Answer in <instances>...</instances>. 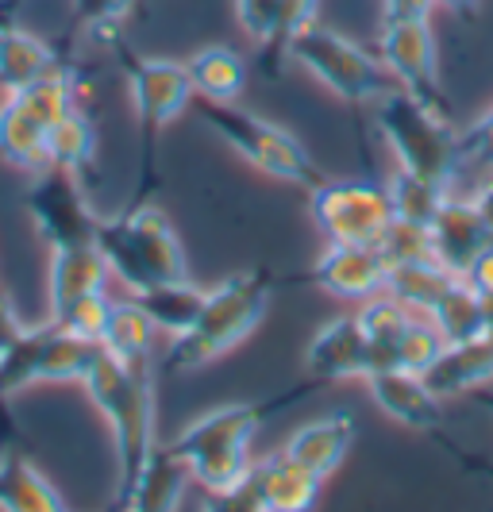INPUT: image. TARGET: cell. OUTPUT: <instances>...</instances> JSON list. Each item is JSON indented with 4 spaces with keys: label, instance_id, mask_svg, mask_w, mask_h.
<instances>
[{
    "label": "cell",
    "instance_id": "52a82bcc",
    "mask_svg": "<svg viewBox=\"0 0 493 512\" xmlns=\"http://www.w3.org/2000/svg\"><path fill=\"white\" fill-rule=\"evenodd\" d=\"M78 108V89L66 70L39 77L35 85L4 93L0 101V162L39 174L47 170V135L51 128Z\"/></svg>",
    "mask_w": 493,
    "mask_h": 512
},
{
    "label": "cell",
    "instance_id": "603a6c76",
    "mask_svg": "<svg viewBox=\"0 0 493 512\" xmlns=\"http://www.w3.org/2000/svg\"><path fill=\"white\" fill-rule=\"evenodd\" d=\"M54 70H58V58L47 39H39L27 27L8 24V20L0 24V89L4 93L27 89Z\"/></svg>",
    "mask_w": 493,
    "mask_h": 512
},
{
    "label": "cell",
    "instance_id": "6da1fadb",
    "mask_svg": "<svg viewBox=\"0 0 493 512\" xmlns=\"http://www.w3.org/2000/svg\"><path fill=\"white\" fill-rule=\"evenodd\" d=\"M85 393L101 409V416L116 439V501L120 512L128 505L139 470L147 466L155 439V359L120 362L101 347L93 370L85 374Z\"/></svg>",
    "mask_w": 493,
    "mask_h": 512
},
{
    "label": "cell",
    "instance_id": "4316f807",
    "mask_svg": "<svg viewBox=\"0 0 493 512\" xmlns=\"http://www.w3.org/2000/svg\"><path fill=\"white\" fill-rule=\"evenodd\" d=\"M193 93L208 104H235L247 85V62L232 47H201L185 62Z\"/></svg>",
    "mask_w": 493,
    "mask_h": 512
},
{
    "label": "cell",
    "instance_id": "8992f818",
    "mask_svg": "<svg viewBox=\"0 0 493 512\" xmlns=\"http://www.w3.org/2000/svg\"><path fill=\"white\" fill-rule=\"evenodd\" d=\"M286 47L289 58L309 77H316L328 93H336L339 101L378 104L390 89H397L386 66L374 54H366L359 43H351L347 35H339L336 27L309 20Z\"/></svg>",
    "mask_w": 493,
    "mask_h": 512
},
{
    "label": "cell",
    "instance_id": "3957f363",
    "mask_svg": "<svg viewBox=\"0 0 493 512\" xmlns=\"http://www.w3.org/2000/svg\"><path fill=\"white\" fill-rule=\"evenodd\" d=\"M270 289H274V278L266 270H239L216 289H208L197 324L170 343V366L178 374L201 370L220 355H228L232 347H239L266 316Z\"/></svg>",
    "mask_w": 493,
    "mask_h": 512
},
{
    "label": "cell",
    "instance_id": "f35d334b",
    "mask_svg": "<svg viewBox=\"0 0 493 512\" xmlns=\"http://www.w3.org/2000/svg\"><path fill=\"white\" fill-rule=\"evenodd\" d=\"M201 512H266V509L259 505V497L251 493V486L243 482V486L232 489V493H208V501Z\"/></svg>",
    "mask_w": 493,
    "mask_h": 512
},
{
    "label": "cell",
    "instance_id": "74e56055",
    "mask_svg": "<svg viewBox=\"0 0 493 512\" xmlns=\"http://www.w3.org/2000/svg\"><path fill=\"white\" fill-rule=\"evenodd\" d=\"M463 282L486 301V308H490V316H493V235H490V243L482 247V255L474 258L467 266V274H463Z\"/></svg>",
    "mask_w": 493,
    "mask_h": 512
},
{
    "label": "cell",
    "instance_id": "ba28073f",
    "mask_svg": "<svg viewBox=\"0 0 493 512\" xmlns=\"http://www.w3.org/2000/svg\"><path fill=\"white\" fill-rule=\"evenodd\" d=\"M97 355H101V343L66 332L51 316H47V324L24 328L0 359V420L8 412V401L16 393H24L27 385L85 382Z\"/></svg>",
    "mask_w": 493,
    "mask_h": 512
},
{
    "label": "cell",
    "instance_id": "60d3db41",
    "mask_svg": "<svg viewBox=\"0 0 493 512\" xmlns=\"http://www.w3.org/2000/svg\"><path fill=\"white\" fill-rule=\"evenodd\" d=\"M24 332V324H20V316H16V308L8 301V293L0 289V359H4V351L16 343V335Z\"/></svg>",
    "mask_w": 493,
    "mask_h": 512
},
{
    "label": "cell",
    "instance_id": "7402d4cb",
    "mask_svg": "<svg viewBox=\"0 0 493 512\" xmlns=\"http://www.w3.org/2000/svg\"><path fill=\"white\" fill-rule=\"evenodd\" d=\"M189 482H193V478H189L185 462L170 451V443H166V447H155L147 466H143L139 478H135V489H131L128 505L120 512H178Z\"/></svg>",
    "mask_w": 493,
    "mask_h": 512
},
{
    "label": "cell",
    "instance_id": "484cf974",
    "mask_svg": "<svg viewBox=\"0 0 493 512\" xmlns=\"http://www.w3.org/2000/svg\"><path fill=\"white\" fill-rule=\"evenodd\" d=\"M316 0H235V16L255 43H289L312 20Z\"/></svg>",
    "mask_w": 493,
    "mask_h": 512
},
{
    "label": "cell",
    "instance_id": "1f68e13d",
    "mask_svg": "<svg viewBox=\"0 0 493 512\" xmlns=\"http://www.w3.org/2000/svg\"><path fill=\"white\" fill-rule=\"evenodd\" d=\"M155 335L158 328L151 324V316L135 305V297H128V301H112L101 347L120 362L155 359Z\"/></svg>",
    "mask_w": 493,
    "mask_h": 512
},
{
    "label": "cell",
    "instance_id": "e0dca14e",
    "mask_svg": "<svg viewBox=\"0 0 493 512\" xmlns=\"http://www.w3.org/2000/svg\"><path fill=\"white\" fill-rule=\"evenodd\" d=\"M370 397L374 405L386 412L390 420L413 428V432H428L440 420V397L428 389L424 374L413 370H374L366 374Z\"/></svg>",
    "mask_w": 493,
    "mask_h": 512
},
{
    "label": "cell",
    "instance_id": "83f0119b",
    "mask_svg": "<svg viewBox=\"0 0 493 512\" xmlns=\"http://www.w3.org/2000/svg\"><path fill=\"white\" fill-rule=\"evenodd\" d=\"M459 274H451L436 255L428 258H409V262H390V282L386 293L397 297L405 308H413L420 316H428L432 305L451 289Z\"/></svg>",
    "mask_w": 493,
    "mask_h": 512
},
{
    "label": "cell",
    "instance_id": "ee69618b",
    "mask_svg": "<svg viewBox=\"0 0 493 512\" xmlns=\"http://www.w3.org/2000/svg\"><path fill=\"white\" fill-rule=\"evenodd\" d=\"M436 4H443V8H451V12H470L478 0H436Z\"/></svg>",
    "mask_w": 493,
    "mask_h": 512
},
{
    "label": "cell",
    "instance_id": "e575fe53",
    "mask_svg": "<svg viewBox=\"0 0 493 512\" xmlns=\"http://www.w3.org/2000/svg\"><path fill=\"white\" fill-rule=\"evenodd\" d=\"M378 251L386 255V262L428 258L432 255V235H428V228H420V224H409V220H397V216H393V224L386 228V235H382Z\"/></svg>",
    "mask_w": 493,
    "mask_h": 512
},
{
    "label": "cell",
    "instance_id": "9a60e30c",
    "mask_svg": "<svg viewBox=\"0 0 493 512\" xmlns=\"http://www.w3.org/2000/svg\"><path fill=\"white\" fill-rule=\"evenodd\" d=\"M305 366L316 382H347V378H366L374 370L370 362V343L355 316L328 320L320 332L312 335Z\"/></svg>",
    "mask_w": 493,
    "mask_h": 512
},
{
    "label": "cell",
    "instance_id": "836d02e7",
    "mask_svg": "<svg viewBox=\"0 0 493 512\" xmlns=\"http://www.w3.org/2000/svg\"><path fill=\"white\" fill-rule=\"evenodd\" d=\"M108 312H112V297H108V293H93V297L74 301L62 316H54V324H62L66 332L81 335V339L101 343L104 324H108Z\"/></svg>",
    "mask_w": 493,
    "mask_h": 512
},
{
    "label": "cell",
    "instance_id": "f6af8a7d",
    "mask_svg": "<svg viewBox=\"0 0 493 512\" xmlns=\"http://www.w3.org/2000/svg\"><path fill=\"white\" fill-rule=\"evenodd\" d=\"M0 24H4V20H0Z\"/></svg>",
    "mask_w": 493,
    "mask_h": 512
},
{
    "label": "cell",
    "instance_id": "ab89813d",
    "mask_svg": "<svg viewBox=\"0 0 493 512\" xmlns=\"http://www.w3.org/2000/svg\"><path fill=\"white\" fill-rule=\"evenodd\" d=\"M436 0H382V24L390 20H428Z\"/></svg>",
    "mask_w": 493,
    "mask_h": 512
},
{
    "label": "cell",
    "instance_id": "5bb4252c",
    "mask_svg": "<svg viewBox=\"0 0 493 512\" xmlns=\"http://www.w3.org/2000/svg\"><path fill=\"white\" fill-rule=\"evenodd\" d=\"M312 282L339 301H370L386 293L390 262L374 243H328L312 270Z\"/></svg>",
    "mask_w": 493,
    "mask_h": 512
},
{
    "label": "cell",
    "instance_id": "4fadbf2b",
    "mask_svg": "<svg viewBox=\"0 0 493 512\" xmlns=\"http://www.w3.org/2000/svg\"><path fill=\"white\" fill-rule=\"evenodd\" d=\"M128 93L131 104H135V120H139L147 139L158 135L170 120H178L189 108V101L197 97L189 70L182 62H170V58H135V62H128Z\"/></svg>",
    "mask_w": 493,
    "mask_h": 512
},
{
    "label": "cell",
    "instance_id": "d6986e66",
    "mask_svg": "<svg viewBox=\"0 0 493 512\" xmlns=\"http://www.w3.org/2000/svg\"><path fill=\"white\" fill-rule=\"evenodd\" d=\"M247 486L266 512H312L320 497V478L289 459L286 451L255 462L247 474Z\"/></svg>",
    "mask_w": 493,
    "mask_h": 512
},
{
    "label": "cell",
    "instance_id": "d6a6232c",
    "mask_svg": "<svg viewBox=\"0 0 493 512\" xmlns=\"http://www.w3.org/2000/svg\"><path fill=\"white\" fill-rule=\"evenodd\" d=\"M93 154H97V128H93V120L81 108L66 112L51 128V135H47V166L70 170V174H85Z\"/></svg>",
    "mask_w": 493,
    "mask_h": 512
},
{
    "label": "cell",
    "instance_id": "44dd1931",
    "mask_svg": "<svg viewBox=\"0 0 493 512\" xmlns=\"http://www.w3.org/2000/svg\"><path fill=\"white\" fill-rule=\"evenodd\" d=\"M355 443V416L351 412H332V416H320L301 424L286 443V455L293 462H301L305 470H312L320 482L328 474H336L339 462L347 459Z\"/></svg>",
    "mask_w": 493,
    "mask_h": 512
},
{
    "label": "cell",
    "instance_id": "5b68a950",
    "mask_svg": "<svg viewBox=\"0 0 493 512\" xmlns=\"http://www.w3.org/2000/svg\"><path fill=\"white\" fill-rule=\"evenodd\" d=\"M374 112L397 166L436 181H451L459 174V131L451 128L436 101H424L409 89H390L374 104Z\"/></svg>",
    "mask_w": 493,
    "mask_h": 512
},
{
    "label": "cell",
    "instance_id": "277c9868",
    "mask_svg": "<svg viewBox=\"0 0 493 512\" xmlns=\"http://www.w3.org/2000/svg\"><path fill=\"white\" fill-rule=\"evenodd\" d=\"M97 251L104 255L112 278H120L131 297L162 282H182L185 255L178 231L155 205L128 208L120 216H101Z\"/></svg>",
    "mask_w": 493,
    "mask_h": 512
},
{
    "label": "cell",
    "instance_id": "ffe728a7",
    "mask_svg": "<svg viewBox=\"0 0 493 512\" xmlns=\"http://www.w3.org/2000/svg\"><path fill=\"white\" fill-rule=\"evenodd\" d=\"M108 262L93 247H62L51 251V270H47V301H51V320L62 316L66 308L81 301V297H93V293H108Z\"/></svg>",
    "mask_w": 493,
    "mask_h": 512
},
{
    "label": "cell",
    "instance_id": "f546056e",
    "mask_svg": "<svg viewBox=\"0 0 493 512\" xmlns=\"http://www.w3.org/2000/svg\"><path fill=\"white\" fill-rule=\"evenodd\" d=\"M428 320H432V328L443 335V343H463V339H474V335H482L493 328V316H490V308H486V301H482L463 278L451 282V289L432 305Z\"/></svg>",
    "mask_w": 493,
    "mask_h": 512
},
{
    "label": "cell",
    "instance_id": "7bdbcfd3",
    "mask_svg": "<svg viewBox=\"0 0 493 512\" xmlns=\"http://www.w3.org/2000/svg\"><path fill=\"white\" fill-rule=\"evenodd\" d=\"M470 397H474V401H478V405H482V409H486L493 416V389H474Z\"/></svg>",
    "mask_w": 493,
    "mask_h": 512
},
{
    "label": "cell",
    "instance_id": "4dcf8cb0",
    "mask_svg": "<svg viewBox=\"0 0 493 512\" xmlns=\"http://www.w3.org/2000/svg\"><path fill=\"white\" fill-rule=\"evenodd\" d=\"M386 193H390V205L397 220L432 228V220L440 216V208L451 197V181L424 178V174H413V170L397 166L390 174V181H386Z\"/></svg>",
    "mask_w": 493,
    "mask_h": 512
},
{
    "label": "cell",
    "instance_id": "7c38bea8",
    "mask_svg": "<svg viewBox=\"0 0 493 512\" xmlns=\"http://www.w3.org/2000/svg\"><path fill=\"white\" fill-rule=\"evenodd\" d=\"M378 62L386 66L397 89H409L424 101L440 104L436 74V35L428 20H390L378 35Z\"/></svg>",
    "mask_w": 493,
    "mask_h": 512
},
{
    "label": "cell",
    "instance_id": "d4e9b609",
    "mask_svg": "<svg viewBox=\"0 0 493 512\" xmlns=\"http://www.w3.org/2000/svg\"><path fill=\"white\" fill-rule=\"evenodd\" d=\"M416 316H420V312L405 308L397 297H390V293H378V297L363 301V312H359L355 320H359L366 343H370V362H374V370H393V366H397L401 335L409 332V324H413ZM374 370H370V374H374Z\"/></svg>",
    "mask_w": 493,
    "mask_h": 512
},
{
    "label": "cell",
    "instance_id": "7a4b0ae2",
    "mask_svg": "<svg viewBox=\"0 0 493 512\" xmlns=\"http://www.w3.org/2000/svg\"><path fill=\"white\" fill-rule=\"evenodd\" d=\"M286 401L270 405H220V409L197 416L189 428H182L170 451L185 462L189 478L208 493H232L251 474V439L266 420V412L282 409Z\"/></svg>",
    "mask_w": 493,
    "mask_h": 512
},
{
    "label": "cell",
    "instance_id": "b9f144b4",
    "mask_svg": "<svg viewBox=\"0 0 493 512\" xmlns=\"http://www.w3.org/2000/svg\"><path fill=\"white\" fill-rule=\"evenodd\" d=\"M470 201H474V208L482 212V220H486V228H490V235H493V178L486 181Z\"/></svg>",
    "mask_w": 493,
    "mask_h": 512
},
{
    "label": "cell",
    "instance_id": "d590c367",
    "mask_svg": "<svg viewBox=\"0 0 493 512\" xmlns=\"http://www.w3.org/2000/svg\"><path fill=\"white\" fill-rule=\"evenodd\" d=\"M463 166H493V108L467 135H459V170Z\"/></svg>",
    "mask_w": 493,
    "mask_h": 512
},
{
    "label": "cell",
    "instance_id": "9c48e42d",
    "mask_svg": "<svg viewBox=\"0 0 493 512\" xmlns=\"http://www.w3.org/2000/svg\"><path fill=\"white\" fill-rule=\"evenodd\" d=\"M201 112H205L208 128L216 131L243 162H251L262 174H270V178L278 181H293V185H320L324 181V174L312 162V154L286 128L262 120L255 112H243L235 104L205 101Z\"/></svg>",
    "mask_w": 493,
    "mask_h": 512
},
{
    "label": "cell",
    "instance_id": "cb8c5ba5",
    "mask_svg": "<svg viewBox=\"0 0 493 512\" xmlns=\"http://www.w3.org/2000/svg\"><path fill=\"white\" fill-rule=\"evenodd\" d=\"M0 512H70L58 489L35 462L12 451H0Z\"/></svg>",
    "mask_w": 493,
    "mask_h": 512
},
{
    "label": "cell",
    "instance_id": "30bf717a",
    "mask_svg": "<svg viewBox=\"0 0 493 512\" xmlns=\"http://www.w3.org/2000/svg\"><path fill=\"white\" fill-rule=\"evenodd\" d=\"M309 212L328 243H382L393 224V205L386 185L351 178H324L312 185Z\"/></svg>",
    "mask_w": 493,
    "mask_h": 512
},
{
    "label": "cell",
    "instance_id": "f1b7e54d",
    "mask_svg": "<svg viewBox=\"0 0 493 512\" xmlns=\"http://www.w3.org/2000/svg\"><path fill=\"white\" fill-rule=\"evenodd\" d=\"M135 305L151 316V324H155L158 332L178 339V335H185L197 324V316L205 308V289H197L189 278H182V282H162L143 289V293H135Z\"/></svg>",
    "mask_w": 493,
    "mask_h": 512
},
{
    "label": "cell",
    "instance_id": "8fae6325",
    "mask_svg": "<svg viewBox=\"0 0 493 512\" xmlns=\"http://www.w3.org/2000/svg\"><path fill=\"white\" fill-rule=\"evenodd\" d=\"M24 205L35 231L47 239L51 251H62V247H93L97 243L101 216L93 212L85 189H81V174L58 170V166H47V170L31 174Z\"/></svg>",
    "mask_w": 493,
    "mask_h": 512
},
{
    "label": "cell",
    "instance_id": "ac0fdd59",
    "mask_svg": "<svg viewBox=\"0 0 493 512\" xmlns=\"http://www.w3.org/2000/svg\"><path fill=\"white\" fill-rule=\"evenodd\" d=\"M428 235H432V255L459 278L467 274V266L490 243V228H486L482 212L474 208V201H459V197H447V205L432 220Z\"/></svg>",
    "mask_w": 493,
    "mask_h": 512
},
{
    "label": "cell",
    "instance_id": "2e32d148",
    "mask_svg": "<svg viewBox=\"0 0 493 512\" xmlns=\"http://www.w3.org/2000/svg\"><path fill=\"white\" fill-rule=\"evenodd\" d=\"M424 382L436 397H463L493 382V328L463 343H443L436 362L424 370Z\"/></svg>",
    "mask_w": 493,
    "mask_h": 512
},
{
    "label": "cell",
    "instance_id": "8d00e7d4",
    "mask_svg": "<svg viewBox=\"0 0 493 512\" xmlns=\"http://www.w3.org/2000/svg\"><path fill=\"white\" fill-rule=\"evenodd\" d=\"M70 4H74V16L85 27H104L116 24L135 0H70Z\"/></svg>",
    "mask_w": 493,
    "mask_h": 512
}]
</instances>
